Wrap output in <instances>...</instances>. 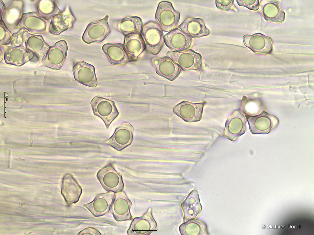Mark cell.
Listing matches in <instances>:
<instances>
[{
  "label": "cell",
  "mask_w": 314,
  "mask_h": 235,
  "mask_svg": "<svg viewBox=\"0 0 314 235\" xmlns=\"http://www.w3.org/2000/svg\"><path fill=\"white\" fill-rule=\"evenodd\" d=\"M115 193L113 192L97 194L94 200L83 206L87 208L95 217H98L107 214L110 210Z\"/></svg>",
  "instance_id": "44dd1931"
},
{
  "label": "cell",
  "mask_w": 314,
  "mask_h": 235,
  "mask_svg": "<svg viewBox=\"0 0 314 235\" xmlns=\"http://www.w3.org/2000/svg\"><path fill=\"white\" fill-rule=\"evenodd\" d=\"M123 45L131 62L136 60L146 49L141 34L139 33L125 36Z\"/></svg>",
  "instance_id": "d4e9b609"
},
{
  "label": "cell",
  "mask_w": 314,
  "mask_h": 235,
  "mask_svg": "<svg viewBox=\"0 0 314 235\" xmlns=\"http://www.w3.org/2000/svg\"><path fill=\"white\" fill-rule=\"evenodd\" d=\"M50 22L41 17L36 12L24 13L18 28L24 29L33 34L49 32Z\"/></svg>",
  "instance_id": "8fae6325"
},
{
  "label": "cell",
  "mask_w": 314,
  "mask_h": 235,
  "mask_svg": "<svg viewBox=\"0 0 314 235\" xmlns=\"http://www.w3.org/2000/svg\"><path fill=\"white\" fill-rule=\"evenodd\" d=\"M151 62L156 74L169 81H174L180 75L179 66L167 56L154 57Z\"/></svg>",
  "instance_id": "d6986e66"
},
{
  "label": "cell",
  "mask_w": 314,
  "mask_h": 235,
  "mask_svg": "<svg viewBox=\"0 0 314 235\" xmlns=\"http://www.w3.org/2000/svg\"><path fill=\"white\" fill-rule=\"evenodd\" d=\"M132 203L125 192L115 193L110 209L115 219L118 222L131 220L130 212Z\"/></svg>",
  "instance_id": "2e32d148"
},
{
  "label": "cell",
  "mask_w": 314,
  "mask_h": 235,
  "mask_svg": "<svg viewBox=\"0 0 314 235\" xmlns=\"http://www.w3.org/2000/svg\"><path fill=\"white\" fill-rule=\"evenodd\" d=\"M90 103L94 115L100 118L106 128H108L119 114L115 102L108 99L96 96L91 100Z\"/></svg>",
  "instance_id": "5b68a950"
},
{
  "label": "cell",
  "mask_w": 314,
  "mask_h": 235,
  "mask_svg": "<svg viewBox=\"0 0 314 235\" xmlns=\"http://www.w3.org/2000/svg\"><path fill=\"white\" fill-rule=\"evenodd\" d=\"M177 28L193 38L206 36L210 33L203 20L198 18L187 17Z\"/></svg>",
  "instance_id": "4316f807"
},
{
  "label": "cell",
  "mask_w": 314,
  "mask_h": 235,
  "mask_svg": "<svg viewBox=\"0 0 314 235\" xmlns=\"http://www.w3.org/2000/svg\"><path fill=\"white\" fill-rule=\"evenodd\" d=\"M12 34L10 31L7 28L3 23H0V46H6L11 42Z\"/></svg>",
  "instance_id": "1f68e13d"
},
{
  "label": "cell",
  "mask_w": 314,
  "mask_h": 235,
  "mask_svg": "<svg viewBox=\"0 0 314 235\" xmlns=\"http://www.w3.org/2000/svg\"><path fill=\"white\" fill-rule=\"evenodd\" d=\"M166 45L173 51L180 52L189 49L192 42L189 34L176 28L166 34L164 37Z\"/></svg>",
  "instance_id": "9a60e30c"
},
{
  "label": "cell",
  "mask_w": 314,
  "mask_h": 235,
  "mask_svg": "<svg viewBox=\"0 0 314 235\" xmlns=\"http://www.w3.org/2000/svg\"><path fill=\"white\" fill-rule=\"evenodd\" d=\"M295 228H296V226H295Z\"/></svg>",
  "instance_id": "f6af8a7d"
},
{
  "label": "cell",
  "mask_w": 314,
  "mask_h": 235,
  "mask_svg": "<svg viewBox=\"0 0 314 235\" xmlns=\"http://www.w3.org/2000/svg\"><path fill=\"white\" fill-rule=\"evenodd\" d=\"M141 34L146 51L152 55L158 54L164 43L163 31L159 24L151 21L145 23L143 26Z\"/></svg>",
  "instance_id": "7a4b0ae2"
},
{
  "label": "cell",
  "mask_w": 314,
  "mask_h": 235,
  "mask_svg": "<svg viewBox=\"0 0 314 235\" xmlns=\"http://www.w3.org/2000/svg\"><path fill=\"white\" fill-rule=\"evenodd\" d=\"M274 226V228H275V226Z\"/></svg>",
  "instance_id": "bcb514c9"
},
{
  "label": "cell",
  "mask_w": 314,
  "mask_h": 235,
  "mask_svg": "<svg viewBox=\"0 0 314 235\" xmlns=\"http://www.w3.org/2000/svg\"><path fill=\"white\" fill-rule=\"evenodd\" d=\"M262 228H265V226L264 225H262Z\"/></svg>",
  "instance_id": "d590c367"
},
{
  "label": "cell",
  "mask_w": 314,
  "mask_h": 235,
  "mask_svg": "<svg viewBox=\"0 0 314 235\" xmlns=\"http://www.w3.org/2000/svg\"><path fill=\"white\" fill-rule=\"evenodd\" d=\"M133 128L129 123H124L117 127L112 135L105 143L116 150L120 151L132 142Z\"/></svg>",
  "instance_id": "30bf717a"
},
{
  "label": "cell",
  "mask_w": 314,
  "mask_h": 235,
  "mask_svg": "<svg viewBox=\"0 0 314 235\" xmlns=\"http://www.w3.org/2000/svg\"><path fill=\"white\" fill-rule=\"evenodd\" d=\"M215 4L218 8L222 11L232 10L235 12L238 11L235 5L233 0H216Z\"/></svg>",
  "instance_id": "d6a6232c"
},
{
  "label": "cell",
  "mask_w": 314,
  "mask_h": 235,
  "mask_svg": "<svg viewBox=\"0 0 314 235\" xmlns=\"http://www.w3.org/2000/svg\"><path fill=\"white\" fill-rule=\"evenodd\" d=\"M62 182V193L67 203L69 204L77 203L82 192L81 186L69 174L64 176Z\"/></svg>",
  "instance_id": "484cf974"
},
{
  "label": "cell",
  "mask_w": 314,
  "mask_h": 235,
  "mask_svg": "<svg viewBox=\"0 0 314 235\" xmlns=\"http://www.w3.org/2000/svg\"><path fill=\"white\" fill-rule=\"evenodd\" d=\"M299 226H297V228H299Z\"/></svg>",
  "instance_id": "f35d334b"
},
{
  "label": "cell",
  "mask_w": 314,
  "mask_h": 235,
  "mask_svg": "<svg viewBox=\"0 0 314 235\" xmlns=\"http://www.w3.org/2000/svg\"><path fill=\"white\" fill-rule=\"evenodd\" d=\"M291 227H292V228H294V226H291Z\"/></svg>",
  "instance_id": "ab89813d"
},
{
  "label": "cell",
  "mask_w": 314,
  "mask_h": 235,
  "mask_svg": "<svg viewBox=\"0 0 314 235\" xmlns=\"http://www.w3.org/2000/svg\"><path fill=\"white\" fill-rule=\"evenodd\" d=\"M75 81L86 86L94 88L97 85L95 67L93 65L84 61L76 63L73 68Z\"/></svg>",
  "instance_id": "ac0fdd59"
},
{
  "label": "cell",
  "mask_w": 314,
  "mask_h": 235,
  "mask_svg": "<svg viewBox=\"0 0 314 235\" xmlns=\"http://www.w3.org/2000/svg\"><path fill=\"white\" fill-rule=\"evenodd\" d=\"M204 102L194 103L183 101L173 108L174 113L184 121L193 122L199 121L202 116Z\"/></svg>",
  "instance_id": "4fadbf2b"
},
{
  "label": "cell",
  "mask_w": 314,
  "mask_h": 235,
  "mask_svg": "<svg viewBox=\"0 0 314 235\" xmlns=\"http://www.w3.org/2000/svg\"><path fill=\"white\" fill-rule=\"evenodd\" d=\"M109 16L103 18L89 23L87 25L82 36V39L85 43L90 44L102 42L111 33V29L108 23Z\"/></svg>",
  "instance_id": "ba28073f"
},
{
  "label": "cell",
  "mask_w": 314,
  "mask_h": 235,
  "mask_svg": "<svg viewBox=\"0 0 314 235\" xmlns=\"http://www.w3.org/2000/svg\"><path fill=\"white\" fill-rule=\"evenodd\" d=\"M267 227H268L267 228H268H268H269V227H268V226H267Z\"/></svg>",
  "instance_id": "60d3db41"
},
{
  "label": "cell",
  "mask_w": 314,
  "mask_h": 235,
  "mask_svg": "<svg viewBox=\"0 0 314 235\" xmlns=\"http://www.w3.org/2000/svg\"><path fill=\"white\" fill-rule=\"evenodd\" d=\"M24 6L23 0H13L0 12V21L10 31L18 28L23 13Z\"/></svg>",
  "instance_id": "7c38bea8"
},
{
  "label": "cell",
  "mask_w": 314,
  "mask_h": 235,
  "mask_svg": "<svg viewBox=\"0 0 314 235\" xmlns=\"http://www.w3.org/2000/svg\"><path fill=\"white\" fill-rule=\"evenodd\" d=\"M283 226H281V228H283Z\"/></svg>",
  "instance_id": "7bdbcfd3"
},
{
  "label": "cell",
  "mask_w": 314,
  "mask_h": 235,
  "mask_svg": "<svg viewBox=\"0 0 314 235\" xmlns=\"http://www.w3.org/2000/svg\"><path fill=\"white\" fill-rule=\"evenodd\" d=\"M263 12L265 19L277 23L283 22L285 18V14L280 9L276 2L268 3L264 6Z\"/></svg>",
  "instance_id": "4dcf8cb0"
},
{
  "label": "cell",
  "mask_w": 314,
  "mask_h": 235,
  "mask_svg": "<svg viewBox=\"0 0 314 235\" xmlns=\"http://www.w3.org/2000/svg\"><path fill=\"white\" fill-rule=\"evenodd\" d=\"M247 121L250 132L254 134H267L279 123V120L276 116L265 112L250 116Z\"/></svg>",
  "instance_id": "9c48e42d"
},
{
  "label": "cell",
  "mask_w": 314,
  "mask_h": 235,
  "mask_svg": "<svg viewBox=\"0 0 314 235\" xmlns=\"http://www.w3.org/2000/svg\"><path fill=\"white\" fill-rule=\"evenodd\" d=\"M275 228H277V226H275Z\"/></svg>",
  "instance_id": "ee69618b"
},
{
  "label": "cell",
  "mask_w": 314,
  "mask_h": 235,
  "mask_svg": "<svg viewBox=\"0 0 314 235\" xmlns=\"http://www.w3.org/2000/svg\"><path fill=\"white\" fill-rule=\"evenodd\" d=\"M236 1L238 5L245 7L250 10L256 11L258 9L260 3L259 0H238Z\"/></svg>",
  "instance_id": "836d02e7"
},
{
  "label": "cell",
  "mask_w": 314,
  "mask_h": 235,
  "mask_svg": "<svg viewBox=\"0 0 314 235\" xmlns=\"http://www.w3.org/2000/svg\"><path fill=\"white\" fill-rule=\"evenodd\" d=\"M166 55L183 71L197 70L202 65L201 55L192 49L180 52L169 51Z\"/></svg>",
  "instance_id": "8992f818"
},
{
  "label": "cell",
  "mask_w": 314,
  "mask_h": 235,
  "mask_svg": "<svg viewBox=\"0 0 314 235\" xmlns=\"http://www.w3.org/2000/svg\"><path fill=\"white\" fill-rule=\"evenodd\" d=\"M154 17L163 31L168 32L176 28L180 14L174 9L171 3L163 1L159 3Z\"/></svg>",
  "instance_id": "277c9868"
},
{
  "label": "cell",
  "mask_w": 314,
  "mask_h": 235,
  "mask_svg": "<svg viewBox=\"0 0 314 235\" xmlns=\"http://www.w3.org/2000/svg\"><path fill=\"white\" fill-rule=\"evenodd\" d=\"M290 227H291V226H290V225H288V228H290Z\"/></svg>",
  "instance_id": "8d00e7d4"
},
{
  "label": "cell",
  "mask_w": 314,
  "mask_h": 235,
  "mask_svg": "<svg viewBox=\"0 0 314 235\" xmlns=\"http://www.w3.org/2000/svg\"><path fill=\"white\" fill-rule=\"evenodd\" d=\"M68 46L66 42L60 40L50 47L41 65L57 70L62 67L67 57Z\"/></svg>",
  "instance_id": "52a82bcc"
},
{
  "label": "cell",
  "mask_w": 314,
  "mask_h": 235,
  "mask_svg": "<svg viewBox=\"0 0 314 235\" xmlns=\"http://www.w3.org/2000/svg\"><path fill=\"white\" fill-rule=\"evenodd\" d=\"M96 177L107 191L116 193L122 191L124 189L122 176L112 164H108L99 170Z\"/></svg>",
  "instance_id": "3957f363"
},
{
  "label": "cell",
  "mask_w": 314,
  "mask_h": 235,
  "mask_svg": "<svg viewBox=\"0 0 314 235\" xmlns=\"http://www.w3.org/2000/svg\"><path fill=\"white\" fill-rule=\"evenodd\" d=\"M283 227L284 228H285V226H284Z\"/></svg>",
  "instance_id": "b9f144b4"
},
{
  "label": "cell",
  "mask_w": 314,
  "mask_h": 235,
  "mask_svg": "<svg viewBox=\"0 0 314 235\" xmlns=\"http://www.w3.org/2000/svg\"><path fill=\"white\" fill-rule=\"evenodd\" d=\"M246 122V118L241 112L234 111L226 122L224 130L225 137L231 141H235L245 132Z\"/></svg>",
  "instance_id": "5bb4252c"
},
{
  "label": "cell",
  "mask_w": 314,
  "mask_h": 235,
  "mask_svg": "<svg viewBox=\"0 0 314 235\" xmlns=\"http://www.w3.org/2000/svg\"><path fill=\"white\" fill-rule=\"evenodd\" d=\"M274 228V227H273V226H272V227H271V228Z\"/></svg>",
  "instance_id": "74e56055"
},
{
  "label": "cell",
  "mask_w": 314,
  "mask_h": 235,
  "mask_svg": "<svg viewBox=\"0 0 314 235\" xmlns=\"http://www.w3.org/2000/svg\"><path fill=\"white\" fill-rule=\"evenodd\" d=\"M112 25L125 36L134 33L141 34L143 27L142 19L137 16L126 17L114 21Z\"/></svg>",
  "instance_id": "83f0119b"
},
{
  "label": "cell",
  "mask_w": 314,
  "mask_h": 235,
  "mask_svg": "<svg viewBox=\"0 0 314 235\" xmlns=\"http://www.w3.org/2000/svg\"><path fill=\"white\" fill-rule=\"evenodd\" d=\"M37 13L42 18L48 20L61 13L55 1L51 0H38L35 4Z\"/></svg>",
  "instance_id": "f546056e"
},
{
  "label": "cell",
  "mask_w": 314,
  "mask_h": 235,
  "mask_svg": "<svg viewBox=\"0 0 314 235\" xmlns=\"http://www.w3.org/2000/svg\"><path fill=\"white\" fill-rule=\"evenodd\" d=\"M156 222L149 208L143 216L134 218L127 233L128 235H149L156 230Z\"/></svg>",
  "instance_id": "e0dca14e"
},
{
  "label": "cell",
  "mask_w": 314,
  "mask_h": 235,
  "mask_svg": "<svg viewBox=\"0 0 314 235\" xmlns=\"http://www.w3.org/2000/svg\"><path fill=\"white\" fill-rule=\"evenodd\" d=\"M243 40L245 45L254 53L267 54L272 51L271 39L262 34H246L243 36Z\"/></svg>",
  "instance_id": "603a6c76"
},
{
  "label": "cell",
  "mask_w": 314,
  "mask_h": 235,
  "mask_svg": "<svg viewBox=\"0 0 314 235\" xmlns=\"http://www.w3.org/2000/svg\"><path fill=\"white\" fill-rule=\"evenodd\" d=\"M102 49L112 65L123 66L131 62L122 44L107 43L103 45Z\"/></svg>",
  "instance_id": "cb8c5ba5"
},
{
  "label": "cell",
  "mask_w": 314,
  "mask_h": 235,
  "mask_svg": "<svg viewBox=\"0 0 314 235\" xmlns=\"http://www.w3.org/2000/svg\"><path fill=\"white\" fill-rule=\"evenodd\" d=\"M198 199L197 194L194 191L181 203V207L183 213L184 221L193 219L197 216L200 209V208H198L200 207Z\"/></svg>",
  "instance_id": "f1b7e54d"
},
{
  "label": "cell",
  "mask_w": 314,
  "mask_h": 235,
  "mask_svg": "<svg viewBox=\"0 0 314 235\" xmlns=\"http://www.w3.org/2000/svg\"><path fill=\"white\" fill-rule=\"evenodd\" d=\"M76 18L68 5L60 13L51 19L50 24L49 33L58 35L73 27Z\"/></svg>",
  "instance_id": "7402d4cb"
},
{
  "label": "cell",
  "mask_w": 314,
  "mask_h": 235,
  "mask_svg": "<svg viewBox=\"0 0 314 235\" xmlns=\"http://www.w3.org/2000/svg\"><path fill=\"white\" fill-rule=\"evenodd\" d=\"M3 56L5 63L8 64L20 66L32 59L35 55L24 46H4Z\"/></svg>",
  "instance_id": "ffe728a7"
},
{
  "label": "cell",
  "mask_w": 314,
  "mask_h": 235,
  "mask_svg": "<svg viewBox=\"0 0 314 235\" xmlns=\"http://www.w3.org/2000/svg\"><path fill=\"white\" fill-rule=\"evenodd\" d=\"M10 40V43L6 46L24 45L28 50L36 55L40 61H42L50 47L42 36L31 34L23 29L13 34Z\"/></svg>",
  "instance_id": "6da1fadb"
},
{
  "label": "cell",
  "mask_w": 314,
  "mask_h": 235,
  "mask_svg": "<svg viewBox=\"0 0 314 235\" xmlns=\"http://www.w3.org/2000/svg\"><path fill=\"white\" fill-rule=\"evenodd\" d=\"M78 235H101L100 232L96 228L93 227H87L78 232Z\"/></svg>",
  "instance_id": "e575fe53"
}]
</instances>
